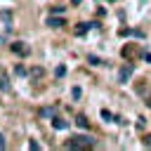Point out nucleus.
I'll use <instances>...</instances> for the list:
<instances>
[{
	"mask_svg": "<svg viewBox=\"0 0 151 151\" xmlns=\"http://www.w3.org/2000/svg\"><path fill=\"white\" fill-rule=\"evenodd\" d=\"M64 146H66V149H87V146H92V139L85 137V134H76V137H71Z\"/></svg>",
	"mask_w": 151,
	"mask_h": 151,
	"instance_id": "1",
	"label": "nucleus"
},
{
	"mask_svg": "<svg viewBox=\"0 0 151 151\" xmlns=\"http://www.w3.org/2000/svg\"><path fill=\"white\" fill-rule=\"evenodd\" d=\"M132 73H134V66H132L130 61H127V64H123V66L118 68V83H120V85H125V83L132 78Z\"/></svg>",
	"mask_w": 151,
	"mask_h": 151,
	"instance_id": "2",
	"label": "nucleus"
},
{
	"mask_svg": "<svg viewBox=\"0 0 151 151\" xmlns=\"http://www.w3.org/2000/svg\"><path fill=\"white\" fill-rule=\"evenodd\" d=\"M9 50H12L14 54H19V57H28V54H31V47H28L24 40H14V42L9 45Z\"/></svg>",
	"mask_w": 151,
	"mask_h": 151,
	"instance_id": "3",
	"label": "nucleus"
},
{
	"mask_svg": "<svg viewBox=\"0 0 151 151\" xmlns=\"http://www.w3.org/2000/svg\"><path fill=\"white\" fill-rule=\"evenodd\" d=\"M47 26H50V28H61V26H66V21H64L61 14H54V17L47 19Z\"/></svg>",
	"mask_w": 151,
	"mask_h": 151,
	"instance_id": "4",
	"label": "nucleus"
},
{
	"mask_svg": "<svg viewBox=\"0 0 151 151\" xmlns=\"http://www.w3.org/2000/svg\"><path fill=\"white\" fill-rule=\"evenodd\" d=\"M50 123H52V127H54V130H66V127H68V123H66L64 118H57V116H54Z\"/></svg>",
	"mask_w": 151,
	"mask_h": 151,
	"instance_id": "5",
	"label": "nucleus"
},
{
	"mask_svg": "<svg viewBox=\"0 0 151 151\" xmlns=\"http://www.w3.org/2000/svg\"><path fill=\"white\" fill-rule=\"evenodd\" d=\"M9 87H12V85H9V76L2 71V73H0V90H2V92H9Z\"/></svg>",
	"mask_w": 151,
	"mask_h": 151,
	"instance_id": "6",
	"label": "nucleus"
},
{
	"mask_svg": "<svg viewBox=\"0 0 151 151\" xmlns=\"http://www.w3.org/2000/svg\"><path fill=\"white\" fill-rule=\"evenodd\" d=\"M76 125H78L80 130H87V127H90V123H87V116L78 113V116H76Z\"/></svg>",
	"mask_w": 151,
	"mask_h": 151,
	"instance_id": "7",
	"label": "nucleus"
},
{
	"mask_svg": "<svg viewBox=\"0 0 151 151\" xmlns=\"http://www.w3.org/2000/svg\"><path fill=\"white\" fill-rule=\"evenodd\" d=\"M87 28H92V24H85V21L76 24V35H85V33H87Z\"/></svg>",
	"mask_w": 151,
	"mask_h": 151,
	"instance_id": "8",
	"label": "nucleus"
},
{
	"mask_svg": "<svg viewBox=\"0 0 151 151\" xmlns=\"http://www.w3.org/2000/svg\"><path fill=\"white\" fill-rule=\"evenodd\" d=\"M54 113H57V109H52V106H42L40 109V118H54Z\"/></svg>",
	"mask_w": 151,
	"mask_h": 151,
	"instance_id": "9",
	"label": "nucleus"
},
{
	"mask_svg": "<svg viewBox=\"0 0 151 151\" xmlns=\"http://www.w3.org/2000/svg\"><path fill=\"white\" fill-rule=\"evenodd\" d=\"M28 76H31V78H33V80H38V78H42V76H45V71H42V68H40V66H33V68H31V71H28Z\"/></svg>",
	"mask_w": 151,
	"mask_h": 151,
	"instance_id": "10",
	"label": "nucleus"
},
{
	"mask_svg": "<svg viewBox=\"0 0 151 151\" xmlns=\"http://www.w3.org/2000/svg\"><path fill=\"white\" fill-rule=\"evenodd\" d=\"M87 64H92V66H104L106 61H101L97 54H87Z\"/></svg>",
	"mask_w": 151,
	"mask_h": 151,
	"instance_id": "11",
	"label": "nucleus"
},
{
	"mask_svg": "<svg viewBox=\"0 0 151 151\" xmlns=\"http://www.w3.org/2000/svg\"><path fill=\"white\" fill-rule=\"evenodd\" d=\"M101 118H104L106 123H111V120H116V116H113V113H111L109 109H101Z\"/></svg>",
	"mask_w": 151,
	"mask_h": 151,
	"instance_id": "12",
	"label": "nucleus"
},
{
	"mask_svg": "<svg viewBox=\"0 0 151 151\" xmlns=\"http://www.w3.org/2000/svg\"><path fill=\"white\" fill-rule=\"evenodd\" d=\"M14 73H17L19 78H24V76H28V71H26V68H24L21 64H17V66H14Z\"/></svg>",
	"mask_w": 151,
	"mask_h": 151,
	"instance_id": "13",
	"label": "nucleus"
},
{
	"mask_svg": "<svg viewBox=\"0 0 151 151\" xmlns=\"http://www.w3.org/2000/svg\"><path fill=\"white\" fill-rule=\"evenodd\" d=\"M54 76H57V78H64V76H66V66H64V64H59V66L54 68Z\"/></svg>",
	"mask_w": 151,
	"mask_h": 151,
	"instance_id": "14",
	"label": "nucleus"
},
{
	"mask_svg": "<svg viewBox=\"0 0 151 151\" xmlns=\"http://www.w3.org/2000/svg\"><path fill=\"white\" fill-rule=\"evenodd\" d=\"M71 94H73V99H80V94H83V90H80V87H73V90H71Z\"/></svg>",
	"mask_w": 151,
	"mask_h": 151,
	"instance_id": "15",
	"label": "nucleus"
},
{
	"mask_svg": "<svg viewBox=\"0 0 151 151\" xmlns=\"http://www.w3.org/2000/svg\"><path fill=\"white\" fill-rule=\"evenodd\" d=\"M144 125H146V118H144V116H139V118H137V127H139V130H144Z\"/></svg>",
	"mask_w": 151,
	"mask_h": 151,
	"instance_id": "16",
	"label": "nucleus"
},
{
	"mask_svg": "<svg viewBox=\"0 0 151 151\" xmlns=\"http://www.w3.org/2000/svg\"><path fill=\"white\" fill-rule=\"evenodd\" d=\"M142 144H144V146H149V149H151V134H146V137H144V139H142Z\"/></svg>",
	"mask_w": 151,
	"mask_h": 151,
	"instance_id": "17",
	"label": "nucleus"
},
{
	"mask_svg": "<svg viewBox=\"0 0 151 151\" xmlns=\"http://www.w3.org/2000/svg\"><path fill=\"white\" fill-rule=\"evenodd\" d=\"M52 14H64V7H59V5H57V7H52Z\"/></svg>",
	"mask_w": 151,
	"mask_h": 151,
	"instance_id": "18",
	"label": "nucleus"
},
{
	"mask_svg": "<svg viewBox=\"0 0 151 151\" xmlns=\"http://www.w3.org/2000/svg\"><path fill=\"white\" fill-rule=\"evenodd\" d=\"M123 57H132V47H123Z\"/></svg>",
	"mask_w": 151,
	"mask_h": 151,
	"instance_id": "19",
	"label": "nucleus"
},
{
	"mask_svg": "<svg viewBox=\"0 0 151 151\" xmlns=\"http://www.w3.org/2000/svg\"><path fill=\"white\" fill-rule=\"evenodd\" d=\"M28 149H40V144H38V142H33V139H31V142H28Z\"/></svg>",
	"mask_w": 151,
	"mask_h": 151,
	"instance_id": "20",
	"label": "nucleus"
},
{
	"mask_svg": "<svg viewBox=\"0 0 151 151\" xmlns=\"http://www.w3.org/2000/svg\"><path fill=\"white\" fill-rule=\"evenodd\" d=\"M5 149V139H2V134H0V151Z\"/></svg>",
	"mask_w": 151,
	"mask_h": 151,
	"instance_id": "21",
	"label": "nucleus"
},
{
	"mask_svg": "<svg viewBox=\"0 0 151 151\" xmlns=\"http://www.w3.org/2000/svg\"><path fill=\"white\" fill-rule=\"evenodd\" d=\"M144 59H146V61L151 64V52H149V54H144Z\"/></svg>",
	"mask_w": 151,
	"mask_h": 151,
	"instance_id": "22",
	"label": "nucleus"
},
{
	"mask_svg": "<svg viewBox=\"0 0 151 151\" xmlns=\"http://www.w3.org/2000/svg\"><path fill=\"white\" fill-rule=\"evenodd\" d=\"M71 2H73V5H80V2H83V0H71Z\"/></svg>",
	"mask_w": 151,
	"mask_h": 151,
	"instance_id": "23",
	"label": "nucleus"
},
{
	"mask_svg": "<svg viewBox=\"0 0 151 151\" xmlns=\"http://www.w3.org/2000/svg\"><path fill=\"white\" fill-rule=\"evenodd\" d=\"M146 101H149V109H151V97H149V99H146Z\"/></svg>",
	"mask_w": 151,
	"mask_h": 151,
	"instance_id": "24",
	"label": "nucleus"
}]
</instances>
